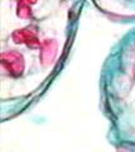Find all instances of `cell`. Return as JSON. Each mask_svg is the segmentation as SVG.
I'll use <instances>...</instances> for the list:
<instances>
[{
  "label": "cell",
  "instance_id": "1",
  "mask_svg": "<svg viewBox=\"0 0 135 152\" xmlns=\"http://www.w3.org/2000/svg\"><path fill=\"white\" fill-rule=\"evenodd\" d=\"M1 65L4 70L12 76H19L24 71V58L15 51L4 52L1 55Z\"/></svg>",
  "mask_w": 135,
  "mask_h": 152
},
{
  "label": "cell",
  "instance_id": "2",
  "mask_svg": "<svg viewBox=\"0 0 135 152\" xmlns=\"http://www.w3.org/2000/svg\"><path fill=\"white\" fill-rule=\"evenodd\" d=\"M56 56H57V43L54 41L45 39L40 45V53L39 58L43 66H49L54 62Z\"/></svg>",
  "mask_w": 135,
  "mask_h": 152
},
{
  "label": "cell",
  "instance_id": "3",
  "mask_svg": "<svg viewBox=\"0 0 135 152\" xmlns=\"http://www.w3.org/2000/svg\"><path fill=\"white\" fill-rule=\"evenodd\" d=\"M13 39L17 43H24L30 47L40 46L39 39L37 38V34L32 29H20L13 33Z\"/></svg>",
  "mask_w": 135,
  "mask_h": 152
}]
</instances>
